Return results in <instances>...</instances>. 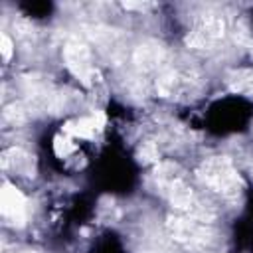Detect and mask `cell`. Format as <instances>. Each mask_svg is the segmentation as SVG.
Masks as SVG:
<instances>
[{"label": "cell", "instance_id": "cell-5", "mask_svg": "<svg viewBox=\"0 0 253 253\" xmlns=\"http://www.w3.org/2000/svg\"><path fill=\"white\" fill-rule=\"evenodd\" d=\"M160 53H162V49H160V45H156V43H152V45H140V47L136 49V53H134V61H136L140 67L150 69V67H154V65L160 61Z\"/></svg>", "mask_w": 253, "mask_h": 253}, {"label": "cell", "instance_id": "cell-8", "mask_svg": "<svg viewBox=\"0 0 253 253\" xmlns=\"http://www.w3.org/2000/svg\"><path fill=\"white\" fill-rule=\"evenodd\" d=\"M53 150H55L57 156H67V154H71V152L75 150V144L71 142L69 136H61V134H57V136L53 138Z\"/></svg>", "mask_w": 253, "mask_h": 253}, {"label": "cell", "instance_id": "cell-4", "mask_svg": "<svg viewBox=\"0 0 253 253\" xmlns=\"http://www.w3.org/2000/svg\"><path fill=\"white\" fill-rule=\"evenodd\" d=\"M170 202H172V206H176L180 210H188L192 204V190L186 184H182L180 180L170 182Z\"/></svg>", "mask_w": 253, "mask_h": 253}, {"label": "cell", "instance_id": "cell-6", "mask_svg": "<svg viewBox=\"0 0 253 253\" xmlns=\"http://www.w3.org/2000/svg\"><path fill=\"white\" fill-rule=\"evenodd\" d=\"M229 85L237 93H249L253 95V69H239L231 75Z\"/></svg>", "mask_w": 253, "mask_h": 253}, {"label": "cell", "instance_id": "cell-7", "mask_svg": "<svg viewBox=\"0 0 253 253\" xmlns=\"http://www.w3.org/2000/svg\"><path fill=\"white\" fill-rule=\"evenodd\" d=\"M95 125L91 123V119H79L77 123L69 121L65 123L63 126V132L65 134H73V136H79V138H91L95 134Z\"/></svg>", "mask_w": 253, "mask_h": 253}, {"label": "cell", "instance_id": "cell-9", "mask_svg": "<svg viewBox=\"0 0 253 253\" xmlns=\"http://www.w3.org/2000/svg\"><path fill=\"white\" fill-rule=\"evenodd\" d=\"M138 160H140L142 164H148V162L158 160V148H156L152 142L142 144V146H140V150H138Z\"/></svg>", "mask_w": 253, "mask_h": 253}, {"label": "cell", "instance_id": "cell-1", "mask_svg": "<svg viewBox=\"0 0 253 253\" xmlns=\"http://www.w3.org/2000/svg\"><path fill=\"white\" fill-rule=\"evenodd\" d=\"M198 176L202 182H206L208 186H211L215 192L223 194V196H235L241 190V178L235 174L229 158L225 156H215L206 160L200 170Z\"/></svg>", "mask_w": 253, "mask_h": 253}, {"label": "cell", "instance_id": "cell-10", "mask_svg": "<svg viewBox=\"0 0 253 253\" xmlns=\"http://www.w3.org/2000/svg\"><path fill=\"white\" fill-rule=\"evenodd\" d=\"M4 117H6L10 123H20V121H24V113H22V109H20L18 105H10V107H6Z\"/></svg>", "mask_w": 253, "mask_h": 253}, {"label": "cell", "instance_id": "cell-11", "mask_svg": "<svg viewBox=\"0 0 253 253\" xmlns=\"http://www.w3.org/2000/svg\"><path fill=\"white\" fill-rule=\"evenodd\" d=\"M0 49H2V57L8 61L12 57V42H10V38L6 34L0 36Z\"/></svg>", "mask_w": 253, "mask_h": 253}, {"label": "cell", "instance_id": "cell-12", "mask_svg": "<svg viewBox=\"0 0 253 253\" xmlns=\"http://www.w3.org/2000/svg\"><path fill=\"white\" fill-rule=\"evenodd\" d=\"M123 6L126 10H140V8H144V4H140V2H123Z\"/></svg>", "mask_w": 253, "mask_h": 253}, {"label": "cell", "instance_id": "cell-2", "mask_svg": "<svg viewBox=\"0 0 253 253\" xmlns=\"http://www.w3.org/2000/svg\"><path fill=\"white\" fill-rule=\"evenodd\" d=\"M0 211L14 225H24L26 221V198L16 186L8 182H4L0 190Z\"/></svg>", "mask_w": 253, "mask_h": 253}, {"label": "cell", "instance_id": "cell-3", "mask_svg": "<svg viewBox=\"0 0 253 253\" xmlns=\"http://www.w3.org/2000/svg\"><path fill=\"white\" fill-rule=\"evenodd\" d=\"M65 61L67 67L85 83L89 85V77L93 75V69L89 67V51L81 42H69L65 45Z\"/></svg>", "mask_w": 253, "mask_h": 253}]
</instances>
